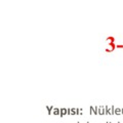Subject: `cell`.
Listing matches in <instances>:
<instances>
[{
    "label": "cell",
    "mask_w": 123,
    "mask_h": 123,
    "mask_svg": "<svg viewBox=\"0 0 123 123\" xmlns=\"http://www.w3.org/2000/svg\"><path fill=\"white\" fill-rule=\"evenodd\" d=\"M67 111H68V115H71V108H68Z\"/></svg>",
    "instance_id": "7c38bea8"
},
{
    "label": "cell",
    "mask_w": 123,
    "mask_h": 123,
    "mask_svg": "<svg viewBox=\"0 0 123 123\" xmlns=\"http://www.w3.org/2000/svg\"><path fill=\"white\" fill-rule=\"evenodd\" d=\"M98 115H106V110L105 106H98Z\"/></svg>",
    "instance_id": "3957f363"
},
{
    "label": "cell",
    "mask_w": 123,
    "mask_h": 123,
    "mask_svg": "<svg viewBox=\"0 0 123 123\" xmlns=\"http://www.w3.org/2000/svg\"><path fill=\"white\" fill-rule=\"evenodd\" d=\"M77 123H79V122H77Z\"/></svg>",
    "instance_id": "ac0fdd59"
},
{
    "label": "cell",
    "mask_w": 123,
    "mask_h": 123,
    "mask_svg": "<svg viewBox=\"0 0 123 123\" xmlns=\"http://www.w3.org/2000/svg\"><path fill=\"white\" fill-rule=\"evenodd\" d=\"M105 110H106V115H109V110H110V106H105Z\"/></svg>",
    "instance_id": "30bf717a"
},
{
    "label": "cell",
    "mask_w": 123,
    "mask_h": 123,
    "mask_svg": "<svg viewBox=\"0 0 123 123\" xmlns=\"http://www.w3.org/2000/svg\"><path fill=\"white\" fill-rule=\"evenodd\" d=\"M82 111H83L82 109H79V115H82V113H83Z\"/></svg>",
    "instance_id": "4fadbf2b"
},
{
    "label": "cell",
    "mask_w": 123,
    "mask_h": 123,
    "mask_svg": "<svg viewBox=\"0 0 123 123\" xmlns=\"http://www.w3.org/2000/svg\"><path fill=\"white\" fill-rule=\"evenodd\" d=\"M87 123H90V122H87Z\"/></svg>",
    "instance_id": "2e32d148"
},
{
    "label": "cell",
    "mask_w": 123,
    "mask_h": 123,
    "mask_svg": "<svg viewBox=\"0 0 123 123\" xmlns=\"http://www.w3.org/2000/svg\"><path fill=\"white\" fill-rule=\"evenodd\" d=\"M89 113L90 115H98V106H90L89 108Z\"/></svg>",
    "instance_id": "6da1fadb"
},
{
    "label": "cell",
    "mask_w": 123,
    "mask_h": 123,
    "mask_svg": "<svg viewBox=\"0 0 123 123\" xmlns=\"http://www.w3.org/2000/svg\"><path fill=\"white\" fill-rule=\"evenodd\" d=\"M107 123H108V122H107Z\"/></svg>",
    "instance_id": "d6986e66"
},
{
    "label": "cell",
    "mask_w": 123,
    "mask_h": 123,
    "mask_svg": "<svg viewBox=\"0 0 123 123\" xmlns=\"http://www.w3.org/2000/svg\"><path fill=\"white\" fill-rule=\"evenodd\" d=\"M114 114L115 115H121L122 114V109H120V108H115Z\"/></svg>",
    "instance_id": "52a82bcc"
},
{
    "label": "cell",
    "mask_w": 123,
    "mask_h": 123,
    "mask_svg": "<svg viewBox=\"0 0 123 123\" xmlns=\"http://www.w3.org/2000/svg\"><path fill=\"white\" fill-rule=\"evenodd\" d=\"M108 123H111V122H108Z\"/></svg>",
    "instance_id": "9a60e30c"
},
{
    "label": "cell",
    "mask_w": 123,
    "mask_h": 123,
    "mask_svg": "<svg viewBox=\"0 0 123 123\" xmlns=\"http://www.w3.org/2000/svg\"><path fill=\"white\" fill-rule=\"evenodd\" d=\"M106 41L108 42V43H112V42H115V38L114 37H108Z\"/></svg>",
    "instance_id": "ba28073f"
},
{
    "label": "cell",
    "mask_w": 123,
    "mask_h": 123,
    "mask_svg": "<svg viewBox=\"0 0 123 123\" xmlns=\"http://www.w3.org/2000/svg\"><path fill=\"white\" fill-rule=\"evenodd\" d=\"M52 114L60 116V115H61V108H55V109H53V111H52Z\"/></svg>",
    "instance_id": "5b68a950"
},
{
    "label": "cell",
    "mask_w": 123,
    "mask_h": 123,
    "mask_svg": "<svg viewBox=\"0 0 123 123\" xmlns=\"http://www.w3.org/2000/svg\"><path fill=\"white\" fill-rule=\"evenodd\" d=\"M116 47L117 48H123V45L122 44H118V45H116Z\"/></svg>",
    "instance_id": "8fae6325"
},
{
    "label": "cell",
    "mask_w": 123,
    "mask_h": 123,
    "mask_svg": "<svg viewBox=\"0 0 123 123\" xmlns=\"http://www.w3.org/2000/svg\"><path fill=\"white\" fill-rule=\"evenodd\" d=\"M114 111H115V107L114 106H111L110 107V110H109V115H114Z\"/></svg>",
    "instance_id": "9c48e42d"
},
{
    "label": "cell",
    "mask_w": 123,
    "mask_h": 123,
    "mask_svg": "<svg viewBox=\"0 0 123 123\" xmlns=\"http://www.w3.org/2000/svg\"><path fill=\"white\" fill-rule=\"evenodd\" d=\"M115 48H116L115 42H112V43H109V48H106L105 51H106V52H112Z\"/></svg>",
    "instance_id": "7a4b0ae2"
},
{
    "label": "cell",
    "mask_w": 123,
    "mask_h": 123,
    "mask_svg": "<svg viewBox=\"0 0 123 123\" xmlns=\"http://www.w3.org/2000/svg\"><path fill=\"white\" fill-rule=\"evenodd\" d=\"M46 109H47V113H48V115H51L53 109H55V107H53V106H46Z\"/></svg>",
    "instance_id": "8992f818"
},
{
    "label": "cell",
    "mask_w": 123,
    "mask_h": 123,
    "mask_svg": "<svg viewBox=\"0 0 123 123\" xmlns=\"http://www.w3.org/2000/svg\"><path fill=\"white\" fill-rule=\"evenodd\" d=\"M118 123H120V122H118Z\"/></svg>",
    "instance_id": "e0dca14e"
},
{
    "label": "cell",
    "mask_w": 123,
    "mask_h": 123,
    "mask_svg": "<svg viewBox=\"0 0 123 123\" xmlns=\"http://www.w3.org/2000/svg\"><path fill=\"white\" fill-rule=\"evenodd\" d=\"M66 115H68V111L66 108H61V115L60 117H65Z\"/></svg>",
    "instance_id": "277c9868"
},
{
    "label": "cell",
    "mask_w": 123,
    "mask_h": 123,
    "mask_svg": "<svg viewBox=\"0 0 123 123\" xmlns=\"http://www.w3.org/2000/svg\"><path fill=\"white\" fill-rule=\"evenodd\" d=\"M122 114H123V109H122Z\"/></svg>",
    "instance_id": "5bb4252c"
}]
</instances>
